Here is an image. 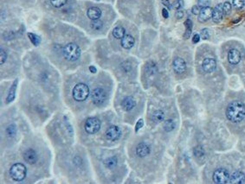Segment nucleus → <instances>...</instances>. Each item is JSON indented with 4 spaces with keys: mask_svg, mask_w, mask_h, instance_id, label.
I'll use <instances>...</instances> for the list:
<instances>
[{
    "mask_svg": "<svg viewBox=\"0 0 245 184\" xmlns=\"http://www.w3.org/2000/svg\"><path fill=\"white\" fill-rule=\"evenodd\" d=\"M226 116L234 123L242 121L245 117V105L240 101H233L226 109Z\"/></svg>",
    "mask_w": 245,
    "mask_h": 184,
    "instance_id": "1",
    "label": "nucleus"
},
{
    "mask_svg": "<svg viewBox=\"0 0 245 184\" xmlns=\"http://www.w3.org/2000/svg\"><path fill=\"white\" fill-rule=\"evenodd\" d=\"M63 55L66 60L69 62H75L80 58L81 49L76 43H68L63 48Z\"/></svg>",
    "mask_w": 245,
    "mask_h": 184,
    "instance_id": "2",
    "label": "nucleus"
},
{
    "mask_svg": "<svg viewBox=\"0 0 245 184\" xmlns=\"http://www.w3.org/2000/svg\"><path fill=\"white\" fill-rule=\"evenodd\" d=\"M73 98L76 101H84L89 96V88L84 83H79L73 89Z\"/></svg>",
    "mask_w": 245,
    "mask_h": 184,
    "instance_id": "3",
    "label": "nucleus"
},
{
    "mask_svg": "<svg viewBox=\"0 0 245 184\" xmlns=\"http://www.w3.org/2000/svg\"><path fill=\"white\" fill-rule=\"evenodd\" d=\"M27 174V169L26 167L20 163L13 164L11 169H10V175L14 181L20 182L25 178Z\"/></svg>",
    "mask_w": 245,
    "mask_h": 184,
    "instance_id": "4",
    "label": "nucleus"
},
{
    "mask_svg": "<svg viewBox=\"0 0 245 184\" xmlns=\"http://www.w3.org/2000/svg\"><path fill=\"white\" fill-rule=\"evenodd\" d=\"M101 129V121L97 118H89L85 122V131L89 134H95Z\"/></svg>",
    "mask_w": 245,
    "mask_h": 184,
    "instance_id": "5",
    "label": "nucleus"
},
{
    "mask_svg": "<svg viewBox=\"0 0 245 184\" xmlns=\"http://www.w3.org/2000/svg\"><path fill=\"white\" fill-rule=\"evenodd\" d=\"M92 101L96 105H102L107 100V93L102 88H95L92 92Z\"/></svg>",
    "mask_w": 245,
    "mask_h": 184,
    "instance_id": "6",
    "label": "nucleus"
},
{
    "mask_svg": "<svg viewBox=\"0 0 245 184\" xmlns=\"http://www.w3.org/2000/svg\"><path fill=\"white\" fill-rule=\"evenodd\" d=\"M213 181L216 183L223 184L227 183L230 182L229 172L224 169H218L213 174Z\"/></svg>",
    "mask_w": 245,
    "mask_h": 184,
    "instance_id": "7",
    "label": "nucleus"
},
{
    "mask_svg": "<svg viewBox=\"0 0 245 184\" xmlns=\"http://www.w3.org/2000/svg\"><path fill=\"white\" fill-rule=\"evenodd\" d=\"M121 136V131L118 126H112L106 131V138L110 141H116Z\"/></svg>",
    "mask_w": 245,
    "mask_h": 184,
    "instance_id": "8",
    "label": "nucleus"
},
{
    "mask_svg": "<svg viewBox=\"0 0 245 184\" xmlns=\"http://www.w3.org/2000/svg\"><path fill=\"white\" fill-rule=\"evenodd\" d=\"M212 14H213V10L210 6L201 8L200 13L199 14V22L204 23V22L208 21L209 19H211L212 17Z\"/></svg>",
    "mask_w": 245,
    "mask_h": 184,
    "instance_id": "9",
    "label": "nucleus"
},
{
    "mask_svg": "<svg viewBox=\"0 0 245 184\" xmlns=\"http://www.w3.org/2000/svg\"><path fill=\"white\" fill-rule=\"evenodd\" d=\"M24 159L25 160L26 163H30V164H34L37 162V152L32 150V149H29V150H26L24 154H23Z\"/></svg>",
    "mask_w": 245,
    "mask_h": 184,
    "instance_id": "10",
    "label": "nucleus"
},
{
    "mask_svg": "<svg viewBox=\"0 0 245 184\" xmlns=\"http://www.w3.org/2000/svg\"><path fill=\"white\" fill-rule=\"evenodd\" d=\"M202 67L205 73H212L217 67V62L214 59L205 58L202 63Z\"/></svg>",
    "mask_w": 245,
    "mask_h": 184,
    "instance_id": "11",
    "label": "nucleus"
},
{
    "mask_svg": "<svg viewBox=\"0 0 245 184\" xmlns=\"http://www.w3.org/2000/svg\"><path fill=\"white\" fill-rule=\"evenodd\" d=\"M228 61L229 62L233 65H237L241 61V54L240 52L236 49H232L229 51L228 53Z\"/></svg>",
    "mask_w": 245,
    "mask_h": 184,
    "instance_id": "12",
    "label": "nucleus"
},
{
    "mask_svg": "<svg viewBox=\"0 0 245 184\" xmlns=\"http://www.w3.org/2000/svg\"><path fill=\"white\" fill-rule=\"evenodd\" d=\"M224 17V9H223V4H218L216 5V7L213 9V14H212V19L215 23H219L222 21Z\"/></svg>",
    "mask_w": 245,
    "mask_h": 184,
    "instance_id": "13",
    "label": "nucleus"
},
{
    "mask_svg": "<svg viewBox=\"0 0 245 184\" xmlns=\"http://www.w3.org/2000/svg\"><path fill=\"white\" fill-rule=\"evenodd\" d=\"M230 183L245 184V175L241 171H236L230 177Z\"/></svg>",
    "mask_w": 245,
    "mask_h": 184,
    "instance_id": "14",
    "label": "nucleus"
},
{
    "mask_svg": "<svg viewBox=\"0 0 245 184\" xmlns=\"http://www.w3.org/2000/svg\"><path fill=\"white\" fill-rule=\"evenodd\" d=\"M173 69L177 74H183L186 69V63L182 58L177 57L173 61Z\"/></svg>",
    "mask_w": 245,
    "mask_h": 184,
    "instance_id": "15",
    "label": "nucleus"
},
{
    "mask_svg": "<svg viewBox=\"0 0 245 184\" xmlns=\"http://www.w3.org/2000/svg\"><path fill=\"white\" fill-rule=\"evenodd\" d=\"M136 105V102L134 101V99L131 96H127L126 97L124 100L121 102V106L122 108L125 110V111H131L132 109H133L135 107Z\"/></svg>",
    "mask_w": 245,
    "mask_h": 184,
    "instance_id": "16",
    "label": "nucleus"
},
{
    "mask_svg": "<svg viewBox=\"0 0 245 184\" xmlns=\"http://www.w3.org/2000/svg\"><path fill=\"white\" fill-rule=\"evenodd\" d=\"M150 153V147L145 143H140L136 148V154L140 157H145Z\"/></svg>",
    "mask_w": 245,
    "mask_h": 184,
    "instance_id": "17",
    "label": "nucleus"
},
{
    "mask_svg": "<svg viewBox=\"0 0 245 184\" xmlns=\"http://www.w3.org/2000/svg\"><path fill=\"white\" fill-rule=\"evenodd\" d=\"M134 38L131 35H125V36L121 39V46L126 49H129L132 47L134 45Z\"/></svg>",
    "mask_w": 245,
    "mask_h": 184,
    "instance_id": "18",
    "label": "nucleus"
},
{
    "mask_svg": "<svg viewBox=\"0 0 245 184\" xmlns=\"http://www.w3.org/2000/svg\"><path fill=\"white\" fill-rule=\"evenodd\" d=\"M87 14H88L89 19L97 20V19H100V17L102 16V11L98 7H91L88 10Z\"/></svg>",
    "mask_w": 245,
    "mask_h": 184,
    "instance_id": "19",
    "label": "nucleus"
},
{
    "mask_svg": "<svg viewBox=\"0 0 245 184\" xmlns=\"http://www.w3.org/2000/svg\"><path fill=\"white\" fill-rule=\"evenodd\" d=\"M17 79H16L11 85V87L10 88V91L8 92V96L6 98V102L7 103H11L15 100L16 97V90H17Z\"/></svg>",
    "mask_w": 245,
    "mask_h": 184,
    "instance_id": "20",
    "label": "nucleus"
},
{
    "mask_svg": "<svg viewBox=\"0 0 245 184\" xmlns=\"http://www.w3.org/2000/svg\"><path fill=\"white\" fill-rule=\"evenodd\" d=\"M125 29L121 27V26H118V27H115L113 30V36L116 39H122L125 36Z\"/></svg>",
    "mask_w": 245,
    "mask_h": 184,
    "instance_id": "21",
    "label": "nucleus"
},
{
    "mask_svg": "<svg viewBox=\"0 0 245 184\" xmlns=\"http://www.w3.org/2000/svg\"><path fill=\"white\" fill-rule=\"evenodd\" d=\"M164 118H165V114L164 113L160 111V110H157L154 113H152V119L155 123H160L164 120Z\"/></svg>",
    "mask_w": 245,
    "mask_h": 184,
    "instance_id": "22",
    "label": "nucleus"
},
{
    "mask_svg": "<svg viewBox=\"0 0 245 184\" xmlns=\"http://www.w3.org/2000/svg\"><path fill=\"white\" fill-rule=\"evenodd\" d=\"M104 164L107 169H114L117 164V157L116 156H111V157L107 158L104 161Z\"/></svg>",
    "mask_w": 245,
    "mask_h": 184,
    "instance_id": "23",
    "label": "nucleus"
},
{
    "mask_svg": "<svg viewBox=\"0 0 245 184\" xmlns=\"http://www.w3.org/2000/svg\"><path fill=\"white\" fill-rule=\"evenodd\" d=\"M28 37L30 38V42L34 46H38L41 42V38L38 36L37 35L33 33H28Z\"/></svg>",
    "mask_w": 245,
    "mask_h": 184,
    "instance_id": "24",
    "label": "nucleus"
},
{
    "mask_svg": "<svg viewBox=\"0 0 245 184\" xmlns=\"http://www.w3.org/2000/svg\"><path fill=\"white\" fill-rule=\"evenodd\" d=\"M175 128V123L173 122V120L172 119H168L165 122L164 124V129H165L166 131H173Z\"/></svg>",
    "mask_w": 245,
    "mask_h": 184,
    "instance_id": "25",
    "label": "nucleus"
},
{
    "mask_svg": "<svg viewBox=\"0 0 245 184\" xmlns=\"http://www.w3.org/2000/svg\"><path fill=\"white\" fill-rule=\"evenodd\" d=\"M6 133L8 135L10 138H12L14 137L16 133H17V128L15 125H10L6 129Z\"/></svg>",
    "mask_w": 245,
    "mask_h": 184,
    "instance_id": "26",
    "label": "nucleus"
},
{
    "mask_svg": "<svg viewBox=\"0 0 245 184\" xmlns=\"http://www.w3.org/2000/svg\"><path fill=\"white\" fill-rule=\"evenodd\" d=\"M68 0H50L51 4L55 8H61L66 4Z\"/></svg>",
    "mask_w": 245,
    "mask_h": 184,
    "instance_id": "27",
    "label": "nucleus"
},
{
    "mask_svg": "<svg viewBox=\"0 0 245 184\" xmlns=\"http://www.w3.org/2000/svg\"><path fill=\"white\" fill-rule=\"evenodd\" d=\"M91 26L95 30H100L102 29V26H103V23H102L100 19H97V20H93L92 24H91Z\"/></svg>",
    "mask_w": 245,
    "mask_h": 184,
    "instance_id": "28",
    "label": "nucleus"
},
{
    "mask_svg": "<svg viewBox=\"0 0 245 184\" xmlns=\"http://www.w3.org/2000/svg\"><path fill=\"white\" fill-rule=\"evenodd\" d=\"M193 153H194L195 156L197 157H201L204 155V151L201 146H197L195 147L194 150H193Z\"/></svg>",
    "mask_w": 245,
    "mask_h": 184,
    "instance_id": "29",
    "label": "nucleus"
},
{
    "mask_svg": "<svg viewBox=\"0 0 245 184\" xmlns=\"http://www.w3.org/2000/svg\"><path fill=\"white\" fill-rule=\"evenodd\" d=\"M147 72H149L151 75H153V74H155L157 71V67L156 65L154 64L153 62H149L147 63Z\"/></svg>",
    "mask_w": 245,
    "mask_h": 184,
    "instance_id": "30",
    "label": "nucleus"
},
{
    "mask_svg": "<svg viewBox=\"0 0 245 184\" xmlns=\"http://www.w3.org/2000/svg\"><path fill=\"white\" fill-rule=\"evenodd\" d=\"M245 5L244 0H233V6L237 10H240Z\"/></svg>",
    "mask_w": 245,
    "mask_h": 184,
    "instance_id": "31",
    "label": "nucleus"
},
{
    "mask_svg": "<svg viewBox=\"0 0 245 184\" xmlns=\"http://www.w3.org/2000/svg\"><path fill=\"white\" fill-rule=\"evenodd\" d=\"M223 9H224V15H229L230 11H231V4H230L229 2H225L224 4H223Z\"/></svg>",
    "mask_w": 245,
    "mask_h": 184,
    "instance_id": "32",
    "label": "nucleus"
},
{
    "mask_svg": "<svg viewBox=\"0 0 245 184\" xmlns=\"http://www.w3.org/2000/svg\"><path fill=\"white\" fill-rule=\"evenodd\" d=\"M200 36L202 37L203 40H208L210 38V31L208 29H203L201 31V35Z\"/></svg>",
    "mask_w": 245,
    "mask_h": 184,
    "instance_id": "33",
    "label": "nucleus"
},
{
    "mask_svg": "<svg viewBox=\"0 0 245 184\" xmlns=\"http://www.w3.org/2000/svg\"><path fill=\"white\" fill-rule=\"evenodd\" d=\"M198 4H199V6H200L201 8L207 7L211 4V0H198Z\"/></svg>",
    "mask_w": 245,
    "mask_h": 184,
    "instance_id": "34",
    "label": "nucleus"
},
{
    "mask_svg": "<svg viewBox=\"0 0 245 184\" xmlns=\"http://www.w3.org/2000/svg\"><path fill=\"white\" fill-rule=\"evenodd\" d=\"M0 56H1L0 64H4V63L5 62V61L7 60V54H6V52H5L3 49H0Z\"/></svg>",
    "mask_w": 245,
    "mask_h": 184,
    "instance_id": "35",
    "label": "nucleus"
},
{
    "mask_svg": "<svg viewBox=\"0 0 245 184\" xmlns=\"http://www.w3.org/2000/svg\"><path fill=\"white\" fill-rule=\"evenodd\" d=\"M184 6V1L183 0H177L173 4V7L176 10H180Z\"/></svg>",
    "mask_w": 245,
    "mask_h": 184,
    "instance_id": "36",
    "label": "nucleus"
},
{
    "mask_svg": "<svg viewBox=\"0 0 245 184\" xmlns=\"http://www.w3.org/2000/svg\"><path fill=\"white\" fill-rule=\"evenodd\" d=\"M144 126V121L142 118H140V119H139L138 120V122L136 123V126H135V131L137 132L138 131L140 130V128H142V126Z\"/></svg>",
    "mask_w": 245,
    "mask_h": 184,
    "instance_id": "37",
    "label": "nucleus"
},
{
    "mask_svg": "<svg viewBox=\"0 0 245 184\" xmlns=\"http://www.w3.org/2000/svg\"><path fill=\"white\" fill-rule=\"evenodd\" d=\"M201 7L200 6H199V5H194L193 7H192V9H191V12L193 13L194 15H199V13H200V11H201Z\"/></svg>",
    "mask_w": 245,
    "mask_h": 184,
    "instance_id": "38",
    "label": "nucleus"
},
{
    "mask_svg": "<svg viewBox=\"0 0 245 184\" xmlns=\"http://www.w3.org/2000/svg\"><path fill=\"white\" fill-rule=\"evenodd\" d=\"M191 31H192V29H186L185 35H184V38L185 39H188V38L190 37V35H191Z\"/></svg>",
    "mask_w": 245,
    "mask_h": 184,
    "instance_id": "39",
    "label": "nucleus"
},
{
    "mask_svg": "<svg viewBox=\"0 0 245 184\" xmlns=\"http://www.w3.org/2000/svg\"><path fill=\"white\" fill-rule=\"evenodd\" d=\"M185 25H186V29H192V22L190 19H187L185 22Z\"/></svg>",
    "mask_w": 245,
    "mask_h": 184,
    "instance_id": "40",
    "label": "nucleus"
},
{
    "mask_svg": "<svg viewBox=\"0 0 245 184\" xmlns=\"http://www.w3.org/2000/svg\"><path fill=\"white\" fill-rule=\"evenodd\" d=\"M184 11H179V10H177V11L176 12V17H177V19H181V18H183V17H184Z\"/></svg>",
    "mask_w": 245,
    "mask_h": 184,
    "instance_id": "41",
    "label": "nucleus"
},
{
    "mask_svg": "<svg viewBox=\"0 0 245 184\" xmlns=\"http://www.w3.org/2000/svg\"><path fill=\"white\" fill-rule=\"evenodd\" d=\"M199 40H200V35L195 34L194 36H193V37H192V42H194V43H197V42H199Z\"/></svg>",
    "mask_w": 245,
    "mask_h": 184,
    "instance_id": "42",
    "label": "nucleus"
},
{
    "mask_svg": "<svg viewBox=\"0 0 245 184\" xmlns=\"http://www.w3.org/2000/svg\"><path fill=\"white\" fill-rule=\"evenodd\" d=\"M162 15H163V17H165V18H168V17H169L168 11H167L166 9H163V10H162Z\"/></svg>",
    "mask_w": 245,
    "mask_h": 184,
    "instance_id": "43",
    "label": "nucleus"
},
{
    "mask_svg": "<svg viewBox=\"0 0 245 184\" xmlns=\"http://www.w3.org/2000/svg\"><path fill=\"white\" fill-rule=\"evenodd\" d=\"M162 4H164L165 6H166V7L171 8V4H170V2L168 0H162Z\"/></svg>",
    "mask_w": 245,
    "mask_h": 184,
    "instance_id": "44",
    "label": "nucleus"
},
{
    "mask_svg": "<svg viewBox=\"0 0 245 184\" xmlns=\"http://www.w3.org/2000/svg\"><path fill=\"white\" fill-rule=\"evenodd\" d=\"M89 71L91 72V73H93V74H95L97 70H96V68L94 67V66H90L89 67Z\"/></svg>",
    "mask_w": 245,
    "mask_h": 184,
    "instance_id": "45",
    "label": "nucleus"
},
{
    "mask_svg": "<svg viewBox=\"0 0 245 184\" xmlns=\"http://www.w3.org/2000/svg\"><path fill=\"white\" fill-rule=\"evenodd\" d=\"M244 2H245V0H244Z\"/></svg>",
    "mask_w": 245,
    "mask_h": 184,
    "instance_id": "46",
    "label": "nucleus"
}]
</instances>
